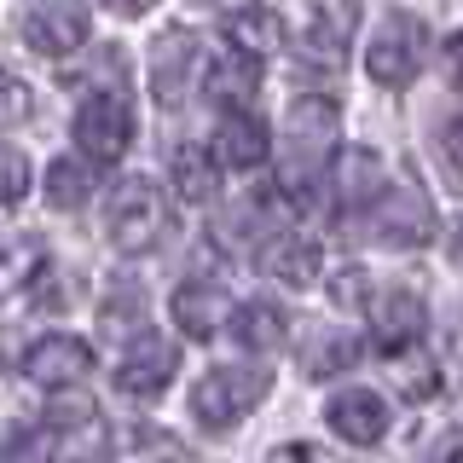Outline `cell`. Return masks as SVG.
Wrapping results in <instances>:
<instances>
[{"label": "cell", "mask_w": 463, "mask_h": 463, "mask_svg": "<svg viewBox=\"0 0 463 463\" xmlns=\"http://www.w3.org/2000/svg\"><path fill=\"white\" fill-rule=\"evenodd\" d=\"M452 255H458V260H463V221H458V226H452Z\"/></svg>", "instance_id": "obj_35"}, {"label": "cell", "mask_w": 463, "mask_h": 463, "mask_svg": "<svg viewBox=\"0 0 463 463\" xmlns=\"http://www.w3.org/2000/svg\"><path fill=\"white\" fill-rule=\"evenodd\" d=\"M93 197V163L87 156H58L47 168V203L52 209H81Z\"/></svg>", "instance_id": "obj_24"}, {"label": "cell", "mask_w": 463, "mask_h": 463, "mask_svg": "<svg viewBox=\"0 0 463 463\" xmlns=\"http://www.w3.org/2000/svg\"><path fill=\"white\" fill-rule=\"evenodd\" d=\"M423 52H429V29L423 18H411V12H388L383 24H376L371 47H365V70L376 87H405L423 70Z\"/></svg>", "instance_id": "obj_4"}, {"label": "cell", "mask_w": 463, "mask_h": 463, "mask_svg": "<svg viewBox=\"0 0 463 463\" xmlns=\"http://www.w3.org/2000/svg\"><path fill=\"white\" fill-rule=\"evenodd\" d=\"M105 232H110V243L122 255L151 250V243L168 232V203H163V192H156L151 180H122L110 192V203H105Z\"/></svg>", "instance_id": "obj_3"}, {"label": "cell", "mask_w": 463, "mask_h": 463, "mask_svg": "<svg viewBox=\"0 0 463 463\" xmlns=\"http://www.w3.org/2000/svg\"><path fill=\"white\" fill-rule=\"evenodd\" d=\"M151 93L156 105H180L192 93V76H197V35L192 29H163L151 41Z\"/></svg>", "instance_id": "obj_11"}, {"label": "cell", "mask_w": 463, "mask_h": 463, "mask_svg": "<svg viewBox=\"0 0 463 463\" xmlns=\"http://www.w3.org/2000/svg\"><path fill=\"white\" fill-rule=\"evenodd\" d=\"M336 105L330 99H296L284 116V151H289V168H284V185L289 192H307L313 174H325L330 163V145H336Z\"/></svg>", "instance_id": "obj_1"}, {"label": "cell", "mask_w": 463, "mask_h": 463, "mask_svg": "<svg viewBox=\"0 0 463 463\" xmlns=\"http://www.w3.org/2000/svg\"><path fill=\"white\" fill-rule=\"evenodd\" d=\"M376 180H383V156H376L371 145H342V151H330V163H325V192L336 197V209L371 203V197H376Z\"/></svg>", "instance_id": "obj_13"}, {"label": "cell", "mask_w": 463, "mask_h": 463, "mask_svg": "<svg viewBox=\"0 0 463 463\" xmlns=\"http://www.w3.org/2000/svg\"><path fill=\"white\" fill-rule=\"evenodd\" d=\"M354 359H359V342L354 336H342V330H313V336H307V354H301V371H307L313 383H325V376L347 371Z\"/></svg>", "instance_id": "obj_23"}, {"label": "cell", "mask_w": 463, "mask_h": 463, "mask_svg": "<svg viewBox=\"0 0 463 463\" xmlns=\"http://www.w3.org/2000/svg\"><path fill=\"white\" fill-rule=\"evenodd\" d=\"M221 12H243V6H255V0H214Z\"/></svg>", "instance_id": "obj_34"}, {"label": "cell", "mask_w": 463, "mask_h": 463, "mask_svg": "<svg viewBox=\"0 0 463 463\" xmlns=\"http://www.w3.org/2000/svg\"><path fill=\"white\" fill-rule=\"evenodd\" d=\"M87 29H93L87 0H35V6L24 12V41H29V52H41V58L76 52L87 41Z\"/></svg>", "instance_id": "obj_6"}, {"label": "cell", "mask_w": 463, "mask_h": 463, "mask_svg": "<svg viewBox=\"0 0 463 463\" xmlns=\"http://www.w3.org/2000/svg\"><path fill=\"white\" fill-rule=\"evenodd\" d=\"M0 452H6V463H47V458H52V434H41V429H18L6 446H0Z\"/></svg>", "instance_id": "obj_27"}, {"label": "cell", "mask_w": 463, "mask_h": 463, "mask_svg": "<svg viewBox=\"0 0 463 463\" xmlns=\"http://www.w3.org/2000/svg\"><path fill=\"white\" fill-rule=\"evenodd\" d=\"M446 70H452V76L463 81V35H452V41H446Z\"/></svg>", "instance_id": "obj_33"}, {"label": "cell", "mask_w": 463, "mask_h": 463, "mask_svg": "<svg viewBox=\"0 0 463 463\" xmlns=\"http://www.w3.org/2000/svg\"><path fill=\"white\" fill-rule=\"evenodd\" d=\"M330 301H336V307H365V272L342 267L336 279H330Z\"/></svg>", "instance_id": "obj_29"}, {"label": "cell", "mask_w": 463, "mask_h": 463, "mask_svg": "<svg viewBox=\"0 0 463 463\" xmlns=\"http://www.w3.org/2000/svg\"><path fill=\"white\" fill-rule=\"evenodd\" d=\"M168 313H174V325H180L192 342H209V336H221V330H226L232 301H226V289H221V284H203V279H192V284H180V289H174Z\"/></svg>", "instance_id": "obj_14"}, {"label": "cell", "mask_w": 463, "mask_h": 463, "mask_svg": "<svg viewBox=\"0 0 463 463\" xmlns=\"http://www.w3.org/2000/svg\"><path fill=\"white\" fill-rule=\"evenodd\" d=\"M24 376L35 388H52V394H64V388H76L93 376V347L81 336H70V330H52V336H41L35 347L24 354Z\"/></svg>", "instance_id": "obj_8"}, {"label": "cell", "mask_w": 463, "mask_h": 463, "mask_svg": "<svg viewBox=\"0 0 463 463\" xmlns=\"http://www.w3.org/2000/svg\"><path fill=\"white\" fill-rule=\"evenodd\" d=\"M423 463H463V429H458V434H440V440L429 446Z\"/></svg>", "instance_id": "obj_30"}, {"label": "cell", "mask_w": 463, "mask_h": 463, "mask_svg": "<svg viewBox=\"0 0 463 463\" xmlns=\"http://www.w3.org/2000/svg\"><path fill=\"white\" fill-rule=\"evenodd\" d=\"M325 423L347 446H376L388 434V405L376 400L371 388H342V394H330V405H325Z\"/></svg>", "instance_id": "obj_12"}, {"label": "cell", "mask_w": 463, "mask_h": 463, "mask_svg": "<svg viewBox=\"0 0 463 463\" xmlns=\"http://www.w3.org/2000/svg\"><path fill=\"white\" fill-rule=\"evenodd\" d=\"M272 463H336V458H325L318 446H284V452H272Z\"/></svg>", "instance_id": "obj_31"}, {"label": "cell", "mask_w": 463, "mask_h": 463, "mask_svg": "<svg viewBox=\"0 0 463 463\" xmlns=\"http://www.w3.org/2000/svg\"><path fill=\"white\" fill-rule=\"evenodd\" d=\"M156 0H105V12H116V18H139V12H151Z\"/></svg>", "instance_id": "obj_32"}, {"label": "cell", "mask_w": 463, "mask_h": 463, "mask_svg": "<svg viewBox=\"0 0 463 463\" xmlns=\"http://www.w3.org/2000/svg\"><path fill=\"white\" fill-rule=\"evenodd\" d=\"M214 185H221V168H214L209 151H180L174 156V192L185 203H209Z\"/></svg>", "instance_id": "obj_25"}, {"label": "cell", "mask_w": 463, "mask_h": 463, "mask_svg": "<svg viewBox=\"0 0 463 463\" xmlns=\"http://www.w3.org/2000/svg\"><path fill=\"white\" fill-rule=\"evenodd\" d=\"M267 151H272V139H267V128L255 122L250 110H238V116H226L221 128H214V139H209V156H214V168H260L267 163Z\"/></svg>", "instance_id": "obj_16"}, {"label": "cell", "mask_w": 463, "mask_h": 463, "mask_svg": "<svg viewBox=\"0 0 463 463\" xmlns=\"http://www.w3.org/2000/svg\"><path fill=\"white\" fill-rule=\"evenodd\" d=\"M255 93H260V64L255 58H243V52L209 58V70H203V99H209V105L238 110V105H250Z\"/></svg>", "instance_id": "obj_17"}, {"label": "cell", "mask_w": 463, "mask_h": 463, "mask_svg": "<svg viewBox=\"0 0 463 463\" xmlns=\"http://www.w3.org/2000/svg\"><path fill=\"white\" fill-rule=\"evenodd\" d=\"M371 232L394 250H417V243L434 238V203L411 185H394V192L371 197Z\"/></svg>", "instance_id": "obj_9"}, {"label": "cell", "mask_w": 463, "mask_h": 463, "mask_svg": "<svg viewBox=\"0 0 463 463\" xmlns=\"http://www.w3.org/2000/svg\"><path fill=\"white\" fill-rule=\"evenodd\" d=\"M24 192H29V163H24V151L0 145V209L24 203Z\"/></svg>", "instance_id": "obj_26"}, {"label": "cell", "mask_w": 463, "mask_h": 463, "mask_svg": "<svg viewBox=\"0 0 463 463\" xmlns=\"http://www.w3.org/2000/svg\"><path fill=\"white\" fill-rule=\"evenodd\" d=\"M226 35H232V52H243V58H267V52H279L284 47V24L272 18L267 6H243V12H232L226 18Z\"/></svg>", "instance_id": "obj_19"}, {"label": "cell", "mask_w": 463, "mask_h": 463, "mask_svg": "<svg viewBox=\"0 0 463 463\" xmlns=\"http://www.w3.org/2000/svg\"><path fill=\"white\" fill-rule=\"evenodd\" d=\"M41 272H47V243H41V238L24 232V238L0 243V289H29Z\"/></svg>", "instance_id": "obj_22"}, {"label": "cell", "mask_w": 463, "mask_h": 463, "mask_svg": "<svg viewBox=\"0 0 463 463\" xmlns=\"http://www.w3.org/2000/svg\"><path fill=\"white\" fill-rule=\"evenodd\" d=\"M365 318H371V336L383 354H394V347H411L417 336H423V296L417 289H405V284H383L376 296H365Z\"/></svg>", "instance_id": "obj_10"}, {"label": "cell", "mask_w": 463, "mask_h": 463, "mask_svg": "<svg viewBox=\"0 0 463 463\" xmlns=\"http://www.w3.org/2000/svg\"><path fill=\"white\" fill-rule=\"evenodd\" d=\"M232 336L238 347H250V354H272V347H284V307H272V301H250V307H232Z\"/></svg>", "instance_id": "obj_20"}, {"label": "cell", "mask_w": 463, "mask_h": 463, "mask_svg": "<svg viewBox=\"0 0 463 463\" xmlns=\"http://www.w3.org/2000/svg\"><path fill=\"white\" fill-rule=\"evenodd\" d=\"M440 156H446V168H452V180L463 185V105L446 116V128H440Z\"/></svg>", "instance_id": "obj_28"}, {"label": "cell", "mask_w": 463, "mask_h": 463, "mask_svg": "<svg viewBox=\"0 0 463 463\" xmlns=\"http://www.w3.org/2000/svg\"><path fill=\"white\" fill-rule=\"evenodd\" d=\"M267 388H272L267 365H214L192 383V417L203 429H232L267 400Z\"/></svg>", "instance_id": "obj_2"}, {"label": "cell", "mask_w": 463, "mask_h": 463, "mask_svg": "<svg viewBox=\"0 0 463 463\" xmlns=\"http://www.w3.org/2000/svg\"><path fill=\"white\" fill-rule=\"evenodd\" d=\"M174 371H180V347H174V336H163V330H139L134 347L122 354V365H116V388L134 394V400H156L174 383Z\"/></svg>", "instance_id": "obj_7"}, {"label": "cell", "mask_w": 463, "mask_h": 463, "mask_svg": "<svg viewBox=\"0 0 463 463\" xmlns=\"http://www.w3.org/2000/svg\"><path fill=\"white\" fill-rule=\"evenodd\" d=\"M359 35V0H307V41L313 52H347V41Z\"/></svg>", "instance_id": "obj_18"}, {"label": "cell", "mask_w": 463, "mask_h": 463, "mask_svg": "<svg viewBox=\"0 0 463 463\" xmlns=\"http://www.w3.org/2000/svg\"><path fill=\"white\" fill-rule=\"evenodd\" d=\"M388 383L400 388V400H434L440 371H434V359L411 342V347H394V354H388Z\"/></svg>", "instance_id": "obj_21"}, {"label": "cell", "mask_w": 463, "mask_h": 463, "mask_svg": "<svg viewBox=\"0 0 463 463\" xmlns=\"http://www.w3.org/2000/svg\"><path fill=\"white\" fill-rule=\"evenodd\" d=\"M255 260H260V272L284 289H307L318 279V243L301 238V232H272Z\"/></svg>", "instance_id": "obj_15"}, {"label": "cell", "mask_w": 463, "mask_h": 463, "mask_svg": "<svg viewBox=\"0 0 463 463\" xmlns=\"http://www.w3.org/2000/svg\"><path fill=\"white\" fill-rule=\"evenodd\" d=\"M134 145V110L122 93H87V105L76 110V151L87 163H116Z\"/></svg>", "instance_id": "obj_5"}]
</instances>
